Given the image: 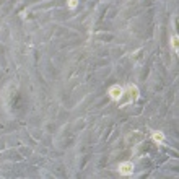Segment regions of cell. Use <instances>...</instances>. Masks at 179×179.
<instances>
[{
    "instance_id": "7a4b0ae2",
    "label": "cell",
    "mask_w": 179,
    "mask_h": 179,
    "mask_svg": "<svg viewBox=\"0 0 179 179\" xmlns=\"http://www.w3.org/2000/svg\"><path fill=\"white\" fill-rule=\"evenodd\" d=\"M119 173L122 174V176H130L134 173V164L130 161H124V163H120L119 164Z\"/></svg>"
},
{
    "instance_id": "5b68a950",
    "label": "cell",
    "mask_w": 179,
    "mask_h": 179,
    "mask_svg": "<svg viewBox=\"0 0 179 179\" xmlns=\"http://www.w3.org/2000/svg\"><path fill=\"white\" fill-rule=\"evenodd\" d=\"M67 5H68V8H75V7L78 5V0H68Z\"/></svg>"
},
{
    "instance_id": "3957f363",
    "label": "cell",
    "mask_w": 179,
    "mask_h": 179,
    "mask_svg": "<svg viewBox=\"0 0 179 179\" xmlns=\"http://www.w3.org/2000/svg\"><path fill=\"white\" fill-rule=\"evenodd\" d=\"M152 139H153L156 143H163V142H164V134H163V132H153V134H152Z\"/></svg>"
},
{
    "instance_id": "6da1fadb",
    "label": "cell",
    "mask_w": 179,
    "mask_h": 179,
    "mask_svg": "<svg viewBox=\"0 0 179 179\" xmlns=\"http://www.w3.org/2000/svg\"><path fill=\"white\" fill-rule=\"evenodd\" d=\"M107 93H109V98L112 101H119V99L124 96V88L120 87V85H112Z\"/></svg>"
},
{
    "instance_id": "277c9868",
    "label": "cell",
    "mask_w": 179,
    "mask_h": 179,
    "mask_svg": "<svg viewBox=\"0 0 179 179\" xmlns=\"http://www.w3.org/2000/svg\"><path fill=\"white\" fill-rule=\"evenodd\" d=\"M171 46H173V51L177 54V51H179L177 49V34H174L173 38H171Z\"/></svg>"
}]
</instances>
